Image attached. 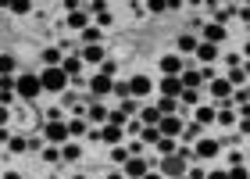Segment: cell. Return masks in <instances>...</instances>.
<instances>
[{"mask_svg":"<svg viewBox=\"0 0 250 179\" xmlns=\"http://www.w3.org/2000/svg\"><path fill=\"white\" fill-rule=\"evenodd\" d=\"M93 22H97V29H107V25H111V11H100V15H93Z\"/></svg>","mask_w":250,"mask_h":179,"instance_id":"cell-46","label":"cell"},{"mask_svg":"<svg viewBox=\"0 0 250 179\" xmlns=\"http://www.w3.org/2000/svg\"><path fill=\"white\" fill-rule=\"evenodd\" d=\"M40 86L50 90V93H64V90H68V75L61 72V65H58V68H43L40 72Z\"/></svg>","mask_w":250,"mask_h":179,"instance_id":"cell-2","label":"cell"},{"mask_svg":"<svg viewBox=\"0 0 250 179\" xmlns=\"http://www.w3.org/2000/svg\"><path fill=\"white\" fill-rule=\"evenodd\" d=\"M232 165H243V151H229V169Z\"/></svg>","mask_w":250,"mask_h":179,"instance_id":"cell-48","label":"cell"},{"mask_svg":"<svg viewBox=\"0 0 250 179\" xmlns=\"http://www.w3.org/2000/svg\"><path fill=\"white\" fill-rule=\"evenodd\" d=\"M146 169H150V161H146V158H129V161L122 165V176L125 179H143Z\"/></svg>","mask_w":250,"mask_h":179,"instance_id":"cell-8","label":"cell"},{"mask_svg":"<svg viewBox=\"0 0 250 179\" xmlns=\"http://www.w3.org/2000/svg\"><path fill=\"white\" fill-rule=\"evenodd\" d=\"M122 129L129 133V136H140V133H143V122H140V118H129V122H125Z\"/></svg>","mask_w":250,"mask_h":179,"instance_id":"cell-41","label":"cell"},{"mask_svg":"<svg viewBox=\"0 0 250 179\" xmlns=\"http://www.w3.org/2000/svg\"><path fill=\"white\" fill-rule=\"evenodd\" d=\"M68 29H75V32H83V29H89V11H86V7H79V11H72V15H68Z\"/></svg>","mask_w":250,"mask_h":179,"instance_id":"cell-14","label":"cell"},{"mask_svg":"<svg viewBox=\"0 0 250 179\" xmlns=\"http://www.w3.org/2000/svg\"><path fill=\"white\" fill-rule=\"evenodd\" d=\"M197 58H200L204 65H211L214 58H218V47H211V43H204V40H200V47H197Z\"/></svg>","mask_w":250,"mask_h":179,"instance_id":"cell-28","label":"cell"},{"mask_svg":"<svg viewBox=\"0 0 250 179\" xmlns=\"http://www.w3.org/2000/svg\"><path fill=\"white\" fill-rule=\"evenodd\" d=\"M214 118H218V108H211V104H200L197 115H193V122H200V126H211Z\"/></svg>","mask_w":250,"mask_h":179,"instance_id":"cell-19","label":"cell"},{"mask_svg":"<svg viewBox=\"0 0 250 179\" xmlns=\"http://www.w3.org/2000/svg\"><path fill=\"white\" fill-rule=\"evenodd\" d=\"M143 11H154V15H161V11H165V0H150V4H143Z\"/></svg>","mask_w":250,"mask_h":179,"instance_id":"cell-47","label":"cell"},{"mask_svg":"<svg viewBox=\"0 0 250 179\" xmlns=\"http://www.w3.org/2000/svg\"><path fill=\"white\" fill-rule=\"evenodd\" d=\"M183 58H179V54H165L161 58V75H183Z\"/></svg>","mask_w":250,"mask_h":179,"instance_id":"cell-12","label":"cell"},{"mask_svg":"<svg viewBox=\"0 0 250 179\" xmlns=\"http://www.w3.org/2000/svg\"><path fill=\"white\" fill-rule=\"evenodd\" d=\"M86 86H89V100L97 104V100H104V97L111 93V86H115V79H107V75H100V72H97V75H93V79H89Z\"/></svg>","mask_w":250,"mask_h":179,"instance_id":"cell-5","label":"cell"},{"mask_svg":"<svg viewBox=\"0 0 250 179\" xmlns=\"http://www.w3.org/2000/svg\"><path fill=\"white\" fill-rule=\"evenodd\" d=\"M236 129H240L243 136H250V118H236Z\"/></svg>","mask_w":250,"mask_h":179,"instance_id":"cell-49","label":"cell"},{"mask_svg":"<svg viewBox=\"0 0 250 179\" xmlns=\"http://www.w3.org/2000/svg\"><path fill=\"white\" fill-rule=\"evenodd\" d=\"M125 122H129V118H125L122 111L115 108V111H107V122H104V126H125Z\"/></svg>","mask_w":250,"mask_h":179,"instance_id":"cell-42","label":"cell"},{"mask_svg":"<svg viewBox=\"0 0 250 179\" xmlns=\"http://www.w3.org/2000/svg\"><path fill=\"white\" fill-rule=\"evenodd\" d=\"M0 93H15V75H0Z\"/></svg>","mask_w":250,"mask_h":179,"instance_id":"cell-45","label":"cell"},{"mask_svg":"<svg viewBox=\"0 0 250 179\" xmlns=\"http://www.w3.org/2000/svg\"><path fill=\"white\" fill-rule=\"evenodd\" d=\"M161 97H172V100H179V93H183V83H179V75H161Z\"/></svg>","mask_w":250,"mask_h":179,"instance_id":"cell-10","label":"cell"},{"mask_svg":"<svg viewBox=\"0 0 250 179\" xmlns=\"http://www.w3.org/2000/svg\"><path fill=\"white\" fill-rule=\"evenodd\" d=\"M7 122H11V108L0 104V126H7Z\"/></svg>","mask_w":250,"mask_h":179,"instance_id":"cell-51","label":"cell"},{"mask_svg":"<svg viewBox=\"0 0 250 179\" xmlns=\"http://www.w3.org/2000/svg\"><path fill=\"white\" fill-rule=\"evenodd\" d=\"M111 93H115L118 100L129 97V79H115V86H111Z\"/></svg>","mask_w":250,"mask_h":179,"instance_id":"cell-40","label":"cell"},{"mask_svg":"<svg viewBox=\"0 0 250 179\" xmlns=\"http://www.w3.org/2000/svg\"><path fill=\"white\" fill-rule=\"evenodd\" d=\"M229 179H250V169H247V165H232V169H229Z\"/></svg>","mask_w":250,"mask_h":179,"instance_id":"cell-44","label":"cell"},{"mask_svg":"<svg viewBox=\"0 0 250 179\" xmlns=\"http://www.w3.org/2000/svg\"><path fill=\"white\" fill-rule=\"evenodd\" d=\"M179 179H189V176H179Z\"/></svg>","mask_w":250,"mask_h":179,"instance_id":"cell-62","label":"cell"},{"mask_svg":"<svg viewBox=\"0 0 250 179\" xmlns=\"http://www.w3.org/2000/svg\"><path fill=\"white\" fill-rule=\"evenodd\" d=\"M115 72H118V65H115V61H107V58L100 61V75H107V79H115Z\"/></svg>","mask_w":250,"mask_h":179,"instance_id":"cell-43","label":"cell"},{"mask_svg":"<svg viewBox=\"0 0 250 179\" xmlns=\"http://www.w3.org/2000/svg\"><path fill=\"white\" fill-rule=\"evenodd\" d=\"M79 154H83L79 140H64V143H61V161H79Z\"/></svg>","mask_w":250,"mask_h":179,"instance_id":"cell-21","label":"cell"},{"mask_svg":"<svg viewBox=\"0 0 250 179\" xmlns=\"http://www.w3.org/2000/svg\"><path fill=\"white\" fill-rule=\"evenodd\" d=\"M136 118H140L143 126H157V122H161V111H157V108L150 104V108H143V111H140V115H136Z\"/></svg>","mask_w":250,"mask_h":179,"instance_id":"cell-26","label":"cell"},{"mask_svg":"<svg viewBox=\"0 0 250 179\" xmlns=\"http://www.w3.org/2000/svg\"><path fill=\"white\" fill-rule=\"evenodd\" d=\"M204 179H229V169H214V172H208Z\"/></svg>","mask_w":250,"mask_h":179,"instance_id":"cell-50","label":"cell"},{"mask_svg":"<svg viewBox=\"0 0 250 179\" xmlns=\"http://www.w3.org/2000/svg\"><path fill=\"white\" fill-rule=\"evenodd\" d=\"M183 161H186L183 154H168V158L161 161V169H165V172H172V176H186V169H183Z\"/></svg>","mask_w":250,"mask_h":179,"instance_id":"cell-15","label":"cell"},{"mask_svg":"<svg viewBox=\"0 0 250 179\" xmlns=\"http://www.w3.org/2000/svg\"><path fill=\"white\" fill-rule=\"evenodd\" d=\"M7 151H11V154H21V151H29V140H25V136H15V133H11V140H7Z\"/></svg>","mask_w":250,"mask_h":179,"instance_id":"cell-38","label":"cell"},{"mask_svg":"<svg viewBox=\"0 0 250 179\" xmlns=\"http://www.w3.org/2000/svg\"><path fill=\"white\" fill-rule=\"evenodd\" d=\"M183 126H186V122L183 118H179V115H165L161 122H157V133H161V136H183Z\"/></svg>","mask_w":250,"mask_h":179,"instance_id":"cell-7","label":"cell"},{"mask_svg":"<svg viewBox=\"0 0 250 179\" xmlns=\"http://www.w3.org/2000/svg\"><path fill=\"white\" fill-rule=\"evenodd\" d=\"M179 104L183 108H200V90H183V93H179Z\"/></svg>","mask_w":250,"mask_h":179,"instance_id":"cell-25","label":"cell"},{"mask_svg":"<svg viewBox=\"0 0 250 179\" xmlns=\"http://www.w3.org/2000/svg\"><path fill=\"white\" fill-rule=\"evenodd\" d=\"M200 129H204L200 122H186V126H183V140L186 143H197L200 140Z\"/></svg>","mask_w":250,"mask_h":179,"instance_id":"cell-31","label":"cell"},{"mask_svg":"<svg viewBox=\"0 0 250 179\" xmlns=\"http://www.w3.org/2000/svg\"><path fill=\"white\" fill-rule=\"evenodd\" d=\"M225 65H229V68H236V65H243V58H240V54H229V58H225Z\"/></svg>","mask_w":250,"mask_h":179,"instance_id":"cell-52","label":"cell"},{"mask_svg":"<svg viewBox=\"0 0 250 179\" xmlns=\"http://www.w3.org/2000/svg\"><path fill=\"white\" fill-rule=\"evenodd\" d=\"M0 179H21V176H18L15 169H11V172H4V176H0Z\"/></svg>","mask_w":250,"mask_h":179,"instance_id":"cell-58","label":"cell"},{"mask_svg":"<svg viewBox=\"0 0 250 179\" xmlns=\"http://www.w3.org/2000/svg\"><path fill=\"white\" fill-rule=\"evenodd\" d=\"M0 7H7L11 15H29V11H32V0H11V4H0Z\"/></svg>","mask_w":250,"mask_h":179,"instance_id":"cell-32","label":"cell"},{"mask_svg":"<svg viewBox=\"0 0 250 179\" xmlns=\"http://www.w3.org/2000/svg\"><path fill=\"white\" fill-rule=\"evenodd\" d=\"M154 108L161 111V118H165V115H175V111H179V100H172V97H161Z\"/></svg>","mask_w":250,"mask_h":179,"instance_id":"cell-34","label":"cell"},{"mask_svg":"<svg viewBox=\"0 0 250 179\" xmlns=\"http://www.w3.org/2000/svg\"><path fill=\"white\" fill-rule=\"evenodd\" d=\"M11 140V133H7V126H0V143H7Z\"/></svg>","mask_w":250,"mask_h":179,"instance_id":"cell-55","label":"cell"},{"mask_svg":"<svg viewBox=\"0 0 250 179\" xmlns=\"http://www.w3.org/2000/svg\"><path fill=\"white\" fill-rule=\"evenodd\" d=\"M179 83H183V90H200V68H183V75H179Z\"/></svg>","mask_w":250,"mask_h":179,"instance_id":"cell-17","label":"cell"},{"mask_svg":"<svg viewBox=\"0 0 250 179\" xmlns=\"http://www.w3.org/2000/svg\"><path fill=\"white\" fill-rule=\"evenodd\" d=\"M61 58H64V54H61L58 47H47V50H43V65H47V68H58Z\"/></svg>","mask_w":250,"mask_h":179,"instance_id":"cell-33","label":"cell"},{"mask_svg":"<svg viewBox=\"0 0 250 179\" xmlns=\"http://www.w3.org/2000/svg\"><path fill=\"white\" fill-rule=\"evenodd\" d=\"M107 179H125V176H122V172H111V176H107Z\"/></svg>","mask_w":250,"mask_h":179,"instance_id":"cell-59","label":"cell"},{"mask_svg":"<svg viewBox=\"0 0 250 179\" xmlns=\"http://www.w3.org/2000/svg\"><path fill=\"white\" fill-rule=\"evenodd\" d=\"M15 93H18V97H25V100L40 97V93H43L40 75H32V72H18V75H15Z\"/></svg>","mask_w":250,"mask_h":179,"instance_id":"cell-1","label":"cell"},{"mask_svg":"<svg viewBox=\"0 0 250 179\" xmlns=\"http://www.w3.org/2000/svg\"><path fill=\"white\" fill-rule=\"evenodd\" d=\"M247 36H250V22H247Z\"/></svg>","mask_w":250,"mask_h":179,"instance_id":"cell-60","label":"cell"},{"mask_svg":"<svg viewBox=\"0 0 250 179\" xmlns=\"http://www.w3.org/2000/svg\"><path fill=\"white\" fill-rule=\"evenodd\" d=\"M64 126H68V136H72V140H79V136H86V133H89V122L86 118H72V122H64Z\"/></svg>","mask_w":250,"mask_h":179,"instance_id":"cell-23","label":"cell"},{"mask_svg":"<svg viewBox=\"0 0 250 179\" xmlns=\"http://www.w3.org/2000/svg\"><path fill=\"white\" fill-rule=\"evenodd\" d=\"M175 47H179V54H197L200 36H189V32H186V36H179V40H175Z\"/></svg>","mask_w":250,"mask_h":179,"instance_id":"cell-20","label":"cell"},{"mask_svg":"<svg viewBox=\"0 0 250 179\" xmlns=\"http://www.w3.org/2000/svg\"><path fill=\"white\" fill-rule=\"evenodd\" d=\"M86 122H93V126H104V122H107V108L100 104V100H97V104H89V111H86Z\"/></svg>","mask_w":250,"mask_h":179,"instance_id":"cell-18","label":"cell"},{"mask_svg":"<svg viewBox=\"0 0 250 179\" xmlns=\"http://www.w3.org/2000/svg\"><path fill=\"white\" fill-rule=\"evenodd\" d=\"M225 79L232 83V90H240V86L247 83V72H243V65H236V68H229V75H225Z\"/></svg>","mask_w":250,"mask_h":179,"instance_id":"cell-35","label":"cell"},{"mask_svg":"<svg viewBox=\"0 0 250 179\" xmlns=\"http://www.w3.org/2000/svg\"><path fill=\"white\" fill-rule=\"evenodd\" d=\"M154 151H157V154H161V158H168V154H175L179 147H175V140H172V136H161V140H157V143H154Z\"/></svg>","mask_w":250,"mask_h":179,"instance_id":"cell-29","label":"cell"},{"mask_svg":"<svg viewBox=\"0 0 250 179\" xmlns=\"http://www.w3.org/2000/svg\"><path fill=\"white\" fill-rule=\"evenodd\" d=\"M186 176H189V179H204V176H208V172H204V169H189Z\"/></svg>","mask_w":250,"mask_h":179,"instance_id":"cell-54","label":"cell"},{"mask_svg":"<svg viewBox=\"0 0 250 179\" xmlns=\"http://www.w3.org/2000/svg\"><path fill=\"white\" fill-rule=\"evenodd\" d=\"M222 154V143L218 140H208V136H200L197 143H193V158H204V161H214Z\"/></svg>","mask_w":250,"mask_h":179,"instance_id":"cell-4","label":"cell"},{"mask_svg":"<svg viewBox=\"0 0 250 179\" xmlns=\"http://www.w3.org/2000/svg\"><path fill=\"white\" fill-rule=\"evenodd\" d=\"M79 58L89 61V65H100V61H104V47H100V43H97V47H86L83 54H79Z\"/></svg>","mask_w":250,"mask_h":179,"instance_id":"cell-27","label":"cell"},{"mask_svg":"<svg viewBox=\"0 0 250 179\" xmlns=\"http://www.w3.org/2000/svg\"><path fill=\"white\" fill-rule=\"evenodd\" d=\"M118 111H122V115H125V118H136V115H140V104H136V100H132V97H125V100H122V104H118Z\"/></svg>","mask_w":250,"mask_h":179,"instance_id":"cell-37","label":"cell"},{"mask_svg":"<svg viewBox=\"0 0 250 179\" xmlns=\"http://www.w3.org/2000/svg\"><path fill=\"white\" fill-rule=\"evenodd\" d=\"M18 72V61L11 54H0V75H15Z\"/></svg>","mask_w":250,"mask_h":179,"instance_id":"cell-36","label":"cell"},{"mask_svg":"<svg viewBox=\"0 0 250 179\" xmlns=\"http://www.w3.org/2000/svg\"><path fill=\"white\" fill-rule=\"evenodd\" d=\"M143 179H165V176H161V172H154V169H146V176H143Z\"/></svg>","mask_w":250,"mask_h":179,"instance_id":"cell-57","label":"cell"},{"mask_svg":"<svg viewBox=\"0 0 250 179\" xmlns=\"http://www.w3.org/2000/svg\"><path fill=\"white\" fill-rule=\"evenodd\" d=\"M222 40H225V29H222V25H214V22H208V25H204V43L218 47Z\"/></svg>","mask_w":250,"mask_h":179,"instance_id":"cell-16","label":"cell"},{"mask_svg":"<svg viewBox=\"0 0 250 179\" xmlns=\"http://www.w3.org/2000/svg\"><path fill=\"white\" fill-rule=\"evenodd\" d=\"M64 140H72V136H68V126H64V122H43V143L61 147Z\"/></svg>","mask_w":250,"mask_h":179,"instance_id":"cell-3","label":"cell"},{"mask_svg":"<svg viewBox=\"0 0 250 179\" xmlns=\"http://www.w3.org/2000/svg\"><path fill=\"white\" fill-rule=\"evenodd\" d=\"M240 58H243V61H250V40L243 43V54H240Z\"/></svg>","mask_w":250,"mask_h":179,"instance_id":"cell-56","label":"cell"},{"mask_svg":"<svg viewBox=\"0 0 250 179\" xmlns=\"http://www.w3.org/2000/svg\"><path fill=\"white\" fill-rule=\"evenodd\" d=\"M136 140H140L143 147H154V143L161 140V133H157V126H143V133H140V136H136Z\"/></svg>","mask_w":250,"mask_h":179,"instance_id":"cell-24","label":"cell"},{"mask_svg":"<svg viewBox=\"0 0 250 179\" xmlns=\"http://www.w3.org/2000/svg\"><path fill=\"white\" fill-rule=\"evenodd\" d=\"M79 68H83V58H79V54H68V58H61V72L68 75V83L79 79Z\"/></svg>","mask_w":250,"mask_h":179,"instance_id":"cell-11","label":"cell"},{"mask_svg":"<svg viewBox=\"0 0 250 179\" xmlns=\"http://www.w3.org/2000/svg\"><path fill=\"white\" fill-rule=\"evenodd\" d=\"M75 179H89V176H75Z\"/></svg>","mask_w":250,"mask_h":179,"instance_id":"cell-61","label":"cell"},{"mask_svg":"<svg viewBox=\"0 0 250 179\" xmlns=\"http://www.w3.org/2000/svg\"><path fill=\"white\" fill-rule=\"evenodd\" d=\"M150 93H154V79H150V75H132V79H129V97L132 100L150 97Z\"/></svg>","mask_w":250,"mask_h":179,"instance_id":"cell-6","label":"cell"},{"mask_svg":"<svg viewBox=\"0 0 250 179\" xmlns=\"http://www.w3.org/2000/svg\"><path fill=\"white\" fill-rule=\"evenodd\" d=\"M107 154H111V161H115V165H125V161L132 158V154H129V147H125V143H115V147H111Z\"/></svg>","mask_w":250,"mask_h":179,"instance_id":"cell-30","label":"cell"},{"mask_svg":"<svg viewBox=\"0 0 250 179\" xmlns=\"http://www.w3.org/2000/svg\"><path fill=\"white\" fill-rule=\"evenodd\" d=\"M79 40L86 43V47H97L100 40H104V29H97V25H89V29H83L79 32Z\"/></svg>","mask_w":250,"mask_h":179,"instance_id":"cell-22","label":"cell"},{"mask_svg":"<svg viewBox=\"0 0 250 179\" xmlns=\"http://www.w3.org/2000/svg\"><path fill=\"white\" fill-rule=\"evenodd\" d=\"M125 129L122 126H100V143H107V147H115V143H122Z\"/></svg>","mask_w":250,"mask_h":179,"instance_id":"cell-13","label":"cell"},{"mask_svg":"<svg viewBox=\"0 0 250 179\" xmlns=\"http://www.w3.org/2000/svg\"><path fill=\"white\" fill-rule=\"evenodd\" d=\"M40 158L47 161V165H54V161H61V147H50V143H43V151H40Z\"/></svg>","mask_w":250,"mask_h":179,"instance_id":"cell-39","label":"cell"},{"mask_svg":"<svg viewBox=\"0 0 250 179\" xmlns=\"http://www.w3.org/2000/svg\"><path fill=\"white\" fill-rule=\"evenodd\" d=\"M211 93H214V104H222V100H229L232 97V83L225 79V75H218V79H211Z\"/></svg>","mask_w":250,"mask_h":179,"instance_id":"cell-9","label":"cell"},{"mask_svg":"<svg viewBox=\"0 0 250 179\" xmlns=\"http://www.w3.org/2000/svg\"><path fill=\"white\" fill-rule=\"evenodd\" d=\"M236 15H240L243 22H250V4H247V7H236Z\"/></svg>","mask_w":250,"mask_h":179,"instance_id":"cell-53","label":"cell"}]
</instances>
